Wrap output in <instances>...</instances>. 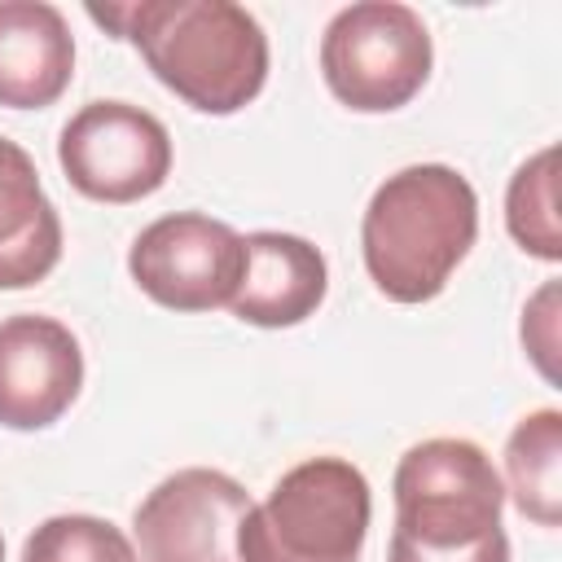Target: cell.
<instances>
[{
  "mask_svg": "<svg viewBox=\"0 0 562 562\" xmlns=\"http://www.w3.org/2000/svg\"><path fill=\"white\" fill-rule=\"evenodd\" d=\"M88 18L132 40L154 79L202 114H237L268 83V35L233 0L88 4Z\"/></svg>",
  "mask_w": 562,
  "mask_h": 562,
  "instance_id": "6da1fadb",
  "label": "cell"
},
{
  "mask_svg": "<svg viewBox=\"0 0 562 562\" xmlns=\"http://www.w3.org/2000/svg\"><path fill=\"white\" fill-rule=\"evenodd\" d=\"M479 237L474 184L443 162H413L386 176L360 220L369 281L391 303H430Z\"/></svg>",
  "mask_w": 562,
  "mask_h": 562,
  "instance_id": "7a4b0ae2",
  "label": "cell"
},
{
  "mask_svg": "<svg viewBox=\"0 0 562 562\" xmlns=\"http://www.w3.org/2000/svg\"><path fill=\"white\" fill-rule=\"evenodd\" d=\"M369 518V479L347 457H307L246 509L237 562H360Z\"/></svg>",
  "mask_w": 562,
  "mask_h": 562,
  "instance_id": "3957f363",
  "label": "cell"
},
{
  "mask_svg": "<svg viewBox=\"0 0 562 562\" xmlns=\"http://www.w3.org/2000/svg\"><path fill=\"white\" fill-rule=\"evenodd\" d=\"M430 66V31L422 13L400 0L347 4L321 35L325 88L356 114H386L408 105L426 88Z\"/></svg>",
  "mask_w": 562,
  "mask_h": 562,
  "instance_id": "277c9868",
  "label": "cell"
},
{
  "mask_svg": "<svg viewBox=\"0 0 562 562\" xmlns=\"http://www.w3.org/2000/svg\"><path fill=\"white\" fill-rule=\"evenodd\" d=\"M395 531L422 549H470L501 531L505 483L492 457L470 439L413 443L391 479Z\"/></svg>",
  "mask_w": 562,
  "mask_h": 562,
  "instance_id": "5b68a950",
  "label": "cell"
},
{
  "mask_svg": "<svg viewBox=\"0 0 562 562\" xmlns=\"http://www.w3.org/2000/svg\"><path fill=\"white\" fill-rule=\"evenodd\" d=\"M66 180L92 202H140L171 176L167 127L132 101H88L75 110L57 140Z\"/></svg>",
  "mask_w": 562,
  "mask_h": 562,
  "instance_id": "8992f818",
  "label": "cell"
},
{
  "mask_svg": "<svg viewBox=\"0 0 562 562\" xmlns=\"http://www.w3.org/2000/svg\"><path fill=\"white\" fill-rule=\"evenodd\" d=\"M127 272L167 312H211L228 307L241 272L246 241L224 220L202 211H176L145 224L127 250Z\"/></svg>",
  "mask_w": 562,
  "mask_h": 562,
  "instance_id": "52a82bcc",
  "label": "cell"
},
{
  "mask_svg": "<svg viewBox=\"0 0 562 562\" xmlns=\"http://www.w3.org/2000/svg\"><path fill=\"white\" fill-rule=\"evenodd\" d=\"M250 492L211 465L167 474L132 514L136 562H237Z\"/></svg>",
  "mask_w": 562,
  "mask_h": 562,
  "instance_id": "ba28073f",
  "label": "cell"
},
{
  "mask_svg": "<svg viewBox=\"0 0 562 562\" xmlns=\"http://www.w3.org/2000/svg\"><path fill=\"white\" fill-rule=\"evenodd\" d=\"M83 386L79 338L53 316L0 321V426L44 430L53 426Z\"/></svg>",
  "mask_w": 562,
  "mask_h": 562,
  "instance_id": "9c48e42d",
  "label": "cell"
},
{
  "mask_svg": "<svg viewBox=\"0 0 562 562\" xmlns=\"http://www.w3.org/2000/svg\"><path fill=\"white\" fill-rule=\"evenodd\" d=\"M241 241H246V272L228 303L233 316L259 329H290L316 316L329 290L325 255L307 237L277 228L246 233Z\"/></svg>",
  "mask_w": 562,
  "mask_h": 562,
  "instance_id": "30bf717a",
  "label": "cell"
},
{
  "mask_svg": "<svg viewBox=\"0 0 562 562\" xmlns=\"http://www.w3.org/2000/svg\"><path fill=\"white\" fill-rule=\"evenodd\" d=\"M75 75V40L61 9L44 0H0V105L44 110Z\"/></svg>",
  "mask_w": 562,
  "mask_h": 562,
  "instance_id": "8fae6325",
  "label": "cell"
},
{
  "mask_svg": "<svg viewBox=\"0 0 562 562\" xmlns=\"http://www.w3.org/2000/svg\"><path fill=\"white\" fill-rule=\"evenodd\" d=\"M61 259V215L31 154L0 136V290L40 285Z\"/></svg>",
  "mask_w": 562,
  "mask_h": 562,
  "instance_id": "7c38bea8",
  "label": "cell"
},
{
  "mask_svg": "<svg viewBox=\"0 0 562 562\" xmlns=\"http://www.w3.org/2000/svg\"><path fill=\"white\" fill-rule=\"evenodd\" d=\"M505 492L536 527L562 522V413L536 408L505 439Z\"/></svg>",
  "mask_w": 562,
  "mask_h": 562,
  "instance_id": "4fadbf2b",
  "label": "cell"
},
{
  "mask_svg": "<svg viewBox=\"0 0 562 562\" xmlns=\"http://www.w3.org/2000/svg\"><path fill=\"white\" fill-rule=\"evenodd\" d=\"M505 224H509V237L544 259V263H558L562 259V228H558V149L544 145L540 154H531L514 176H509V189H505Z\"/></svg>",
  "mask_w": 562,
  "mask_h": 562,
  "instance_id": "5bb4252c",
  "label": "cell"
},
{
  "mask_svg": "<svg viewBox=\"0 0 562 562\" xmlns=\"http://www.w3.org/2000/svg\"><path fill=\"white\" fill-rule=\"evenodd\" d=\"M22 562H136V549L110 518L57 514L26 536Z\"/></svg>",
  "mask_w": 562,
  "mask_h": 562,
  "instance_id": "9a60e30c",
  "label": "cell"
},
{
  "mask_svg": "<svg viewBox=\"0 0 562 562\" xmlns=\"http://www.w3.org/2000/svg\"><path fill=\"white\" fill-rule=\"evenodd\" d=\"M522 347L544 373V382H558V281H544L522 307Z\"/></svg>",
  "mask_w": 562,
  "mask_h": 562,
  "instance_id": "2e32d148",
  "label": "cell"
},
{
  "mask_svg": "<svg viewBox=\"0 0 562 562\" xmlns=\"http://www.w3.org/2000/svg\"><path fill=\"white\" fill-rule=\"evenodd\" d=\"M386 562H509V536L501 527V531H492L487 540H479L470 549H422V544H408V540L391 536Z\"/></svg>",
  "mask_w": 562,
  "mask_h": 562,
  "instance_id": "e0dca14e",
  "label": "cell"
},
{
  "mask_svg": "<svg viewBox=\"0 0 562 562\" xmlns=\"http://www.w3.org/2000/svg\"><path fill=\"white\" fill-rule=\"evenodd\" d=\"M0 562H4V540H0Z\"/></svg>",
  "mask_w": 562,
  "mask_h": 562,
  "instance_id": "ac0fdd59",
  "label": "cell"
}]
</instances>
